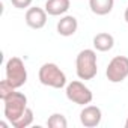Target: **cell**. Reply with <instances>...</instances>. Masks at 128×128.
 Returning <instances> with one entry per match:
<instances>
[{
	"label": "cell",
	"instance_id": "1",
	"mask_svg": "<svg viewBox=\"0 0 128 128\" xmlns=\"http://www.w3.org/2000/svg\"><path fill=\"white\" fill-rule=\"evenodd\" d=\"M76 72L80 80H92L98 74V62H96L95 50L84 48L77 54Z\"/></svg>",
	"mask_w": 128,
	"mask_h": 128
},
{
	"label": "cell",
	"instance_id": "2",
	"mask_svg": "<svg viewBox=\"0 0 128 128\" xmlns=\"http://www.w3.org/2000/svg\"><path fill=\"white\" fill-rule=\"evenodd\" d=\"M38 78H39L41 84L53 88V89L66 88V76H65V72L53 62H47L39 68Z\"/></svg>",
	"mask_w": 128,
	"mask_h": 128
},
{
	"label": "cell",
	"instance_id": "3",
	"mask_svg": "<svg viewBox=\"0 0 128 128\" xmlns=\"http://www.w3.org/2000/svg\"><path fill=\"white\" fill-rule=\"evenodd\" d=\"M5 74H6V80L15 89H20L27 82L26 65H24V62L20 57H17V56H12L11 59H8L6 66H5Z\"/></svg>",
	"mask_w": 128,
	"mask_h": 128
},
{
	"label": "cell",
	"instance_id": "4",
	"mask_svg": "<svg viewBox=\"0 0 128 128\" xmlns=\"http://www.w3.org/2000/svg\"><path fill=\"white\" fill-rule=\"evenodd\" d=\"M5 118L9 120V124L12 125L17 119H20L23 116V113L27 108V96L23 92H14L12 95H9L5 101Z\"/></svg>",
	"mask_w": 128,
	"mask_h": 128
},
{
	"label": "cell",
	"instance_id": "5",
	"mask_svg": "<svg viewBox=\"0 0 128 128\" xmlns=\"http://www.w3.org/2000/svg\"><path fill=\"white\" fill-rule=\"evenodd\" d=\"M65 94L70 101H72L74 104H78V106H88L94 100L92 90L80 80H74V82L68 83Z\"/></svg>",
	"mask_w": 128,
	"mask_h": 128
},
{
	"label": "cell",
	"instance_id": "6",
	"mask_svg": "<svg viewBox=\"0 0 128 128\" xmlns=\"http://www.w3.org/2000/svg\"><path fill=\"white\" fill-rule=\"evenodd\" d=\"M106 76L110 83H122L128 77V57L126 56H114L108 62Z\"/></svg>",
	"mask_w": 128,
	"mask_h": 128
},
{
	"label": "cell",
	"instance_id": "7",
	"mask_svg": "<svg viewBox=\"0 0 128 128\" xmlns=\"http://www.w3.org/2000/svg\"><path fill=\"white\" fill-rule=\"evenodd\" d=\"M102 112L96 106H83V110L80 112V122L86 128H94L101 124Z\"/></svg>",
	"mask_w": 128,
	"mask_h": 128
},
{
	"label": "cell",
	"instance_id": "8",
	"mask_svg": "<svg viewBox=\"0 0 128 128\" xmlns=\"http://www.w3.org/2000/svg\"><path fill=\"white\" fill-rule=\"evenodd\" d=\"M47 11L38 6L29 8L26 11V24L32 29H42L47 24Z\"/></svg>",
	"mask_w": 128,
	"mask_h": 128
},
{
	"label": "cell",
	"instance_id": "9",
	"mask_svg": "<svg viewBox=\"0 0 128 128\" xmlns=\"http://www.w3.org/2000/svg\"><path fill=\"white\" fill-rule=\"evenodd\" d=\"M78 29V21L76 17L72 15H63L59 21H57V33L60 36H72Z\"/></svg>",
	"mask_w": 128,
	"mask_h": 128
},
{
	"label": "cell",
	"instance_id": "10",
	"mask_svg": "<svg viewBox=\"0 0 128 128\" xmlns=\"http://www.w3.org/2000/svg\"><path fill=\"white\" fill-rule=\"evenodd\" d=\"M71 6V0H47L45 2V11L51 17L65 15Z\"/></svg>",
	"mask_w": 128,
	"mask_h": 128
},
{
	"label": "cell",
	"instance_id": "11",
	"mask_svg": "<svg viewBox=\"0 0 128 128\" xmlns=\"http://www.w3.org/2000/svg\"><path fill=\"white\" fill-rule=\"evenodd\" d=\"M94 48L98 50V51H110L114 45V38L113 35L107 33V32H101V33H96L94 36Z\"/></svg>",
	"mask_w": 128,
	"mask_h": 128
},
{
	"label": "cell",
	"instance_id": "12",
	"mask_svg": "<svg viewBox=\"0 0 128 128\" xmlns=\"http://www.w3.org/2000/svg\"><path fill=\"white\" fill-rule=\"evenodd\" d=\"M114 0H89V8L95 15H107L113 11Z\"/></svg>",
	"mask_w": 128,
	"mask_h": 128
},
{
	"label": "cell",
	"instance_id": "13",
	"mask_svg": "<svg viewBox=\"0 0 128 128\" xmlns=\"http://www.w3.org/2000/svg\"><path fill=\"white\" fill-rule=\"evenodd\" d=\"M47 126H50V128H66L68 120L62 113H53L47 119Z\"/></svg>",
	"mask_w": 128,
	"mask_h": 128
},
{
	"label": "cell",
	"instance_id": "14",
	"mask_svg": "<svg viewBox=\"0 0 128 128\" xmlns=\"http://www.w3.org/2000/svg\"><path fill=\"white\" fill-rule=\"evenodd\" d=\"M32 122H33V110L27 107L26 112L23 113V116H21L20 119H17V120L12 124V126H14V128H27L29 125H32Z\"/></svg>",
	"mask_w": 128,
	"mask_h": 128
},
{
	"label": "cell",
	"instance_id": "15",
	"mask_svg": "<svg viewBox=\"0 0 128 128\" xmlns=\"http://www.w3.org/2000/svg\"><path fill=\"white\" fill-rule=\"evenodd\" d=\"M15 90H17V89H15L6 78L0 82V100H2V101H5V100H6L9 95H12Z\"/></svg>",
	"mask_w": 128,
	"mask_h": 128
},
{
	"label": "cell",
	"instance_id": "16",
	"mask_svg": "<svg viewBox=\"0 0 128 128\" xmlns=\"http://www.w3.org/2000/svg\"><path fill=\"white\" fill-rule=\"evenodd\" d=\"M33 0H11V3L14 8L17 9H26V8H30Z\"/></svg>",
	"mask_w": 128,
	"mask_h": 128
},
{
	"label": "cell",
	"instance_id": "17",
	"mask_svg": "<svg viewBox=\"0 0 128 128\" xmlns=\"http://www.w3.org/2000/svg\"><path fill=\"white\" fill-rule=\"evenodd\" d=\"M124 18H125V21L128 23V6H126V9H125V12H124Z\"/></svg>",
	"mask_w": 128,
	"mask_h": 128
},
{
	"label": "cell",
	"instance_id": "18",
	"mask_svg": "<svg viewBox=\"0 0 128 128\" xmlns=\"http://www.w3.org/2000/svg\"><path fill=\"white\" fill-rule=\"evenodd\" d=\"M0 126H3V128H6V126H8V124H6V122H3V120H2V122H0Z\"/></svg>",
	"mask_w": 128,
	"mask_h": 128
},
{
	"label": "cell",
	"instance_id": "19",
	"mask_svg": "<svg viewBox=\"0 0 128 128\" xmlns=\"http://www.w3.org/2000/svg\"><path fill=\"white\" fill-rule=\"evenodd\" d=\"M125 128H128V118H126V120H125Z\"/></svg>",
	"mask_w": 128,
	"mask_h": 128
}]
</instances>
